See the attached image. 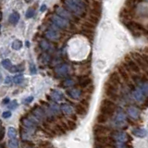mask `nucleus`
Instances as JSON below:
<instances>
[{
  "mask_svg": "<svg viewBox=\"0 0 148 148\" xmlns=\"http://www.w3.org/2000/svg\"><path fill=\"white\" fill-rule=\"evenodd\" d=\"M78 1H80V2H82V3H84V4H86V5H89V3H90L91 0H78Z\"/></svg>",
  "mask_w": 148,
  "mask_h": 148,
  "instance_id": "2f4dec72",
  "label": "nucleus"
},
{
  "mask_svg": "<svg viewBox=\"0 0 148 148\" xmlns=\"http://www.w3.org/2000/svg\"><path fill=\"white\" fill-rule=\"evenodd\" d=\"M88 7H90V15L100 18L102 13V4L99 0H91Z\"/></svg>",
  "mask_w": 148,
  "mask_h": 148,
  "instance_id": "f03ea898",
  "label": "nucleus"
},
{
  "mask_svg": "<svg viewBox=\"0 0 148 148\" xmlns=\"http://www.w3.org/2000/svg\"><path fill=\"white\" fill-rule=\"evenodd\" d=\"M31 72H32V73H35V72H36V69H35V67H34V64H32V65H31Z\"/></svg>",
  "mask_w": 148,
  "mask_h": 148,
  "instance_id": "7c9ffc66",
  "label": "nucleus"
},
{
  "mask_svg": "<svg viewBox=\"0 0 148 148\" xmlns=\"http://www.w3.org/2000/svg\"><path fill=\"white\" fill-rule=\"evenodd\" d=\"M10 82H11V78L8 76V77L6 78V80H5V83H6V84H9Z\"/></svg>",
  "mask_w": 148,
  "mask_h": 148,
  "instance_id": "c756f323",
  "label": "nucleus"
},
{
  "mask_svg": "<svg viewBox=\"0 0 148 148\" xmlns=\"http://www.w3.org/2000/svg\"><path fill=\"white\" fill-rule=\"evenodd\" d=\"M8 146H9V148H18L17 138L16 139H9Z\"/></svg>",
  "mask_w": 148,
  "mask_h": 148,
  "instance_id": "aec40b11",
  "label": "nucleus"
},
{
  "mask_svg": "<svg viewBox=\"0 0 148 148\" xmlns=\"http://www.w3.org/2000/svg\"><path fill=\"white\" fill-rule=\"evenodd\" d=\"M132 95L134 99L138 102H143L145 100V95H143V92L142 91V89H135L132 92Z\"/></svg>",
  "mask_w": 148,
  "mask_h": 148,
  "instance_id": "9d476101",
  "label": "nucleus"
},
{
  "mask_svg": "<svg viewBox=\"0 0 148 148\" xmlns=\"http://www.w3.org/2000/svg\"><path fill=\"white\" fill-rule=\"evenodd\" d=\"M81 95H82V92L80 90H78V89H74V90L69 91V95H71L72 98H74V99L80 98Z\"/></svg>",
  "mask_w": 148,
  "mask_h": 148,
  "instance_id": "2eb2a0df",
  "label": "nucleus"
},
{
  "mask_svg": "<svg viewBox=\"0 0 148 148\" xmlns=\"http://www.w3.org/2000/svg\"><path fill=\"white\" fill-rule=\"evenodd\" d=\"M51 21H52L53 24H55L58 28H59V29L65 30V29H68V28H69V26H71V21L65 20V18L57 15V14H55V15L51 17Z\"/></svg>",
  "mask_w": 148,
  "mask_h": 148,
  "instance_id": "7ed1b4c3",
  "label": "nucleus"
},
{
  "mask_svg": "<svg viewBox=\"0 0 148 148\" xmlns=\"http://www.w3.org/2000/svg\"><path fill=\"white\" fill-rule=\"evenodd\" d=\"M0 29H1V25H0Z\"/></svg>",
  "mask_w": 148,
  "mask_h": 148,
  "instance_id": "c9c22d12",
  "label": "nucleus"
},
{
  "mask_svg": "<svg viewBox=\"0 0 148 148\" xmlns=\"http://www.w3.org/2000/svg\"><path fill=\"white\" fill-rule=\"evenodd\" d=\"M45 37L49 40L52 41H56L58 40L60 37V34L58 32V31L55 30V29H48L45 32Z\"/></svg>",
  "mask_w": 148,
  "mask_h": 148,
  "instance_id": "0eeeda50",
  "label": "nucleus"
},
{
  "mask_svg": "<svg viewBox=\"0 0 148 148\" xmlns=\"http://www.w3.org/2000/svg\"><path fill=\"white\" fill-rule=\"evenodd\" d=\"M116 148H129L125 143H116Z\"/></svg>",
  "mask_w": 148,
  "mask_h": 148,
  "instance_id": "393cba45",
  "label": "nucleus"
},
{
  "mask_svg": "<svg viewBox=\"0 0 148 148\" xmlns=\"http://www.w3.org/2000/svg\"><path fill=\"white\" fill-rule=\"evenodd\" d=\"M114 123L116 126H118V127H122L126 124V115H125V113L122 110L119 111L117 115H116Z\"/></svg>",
  "mask_w": 148,
  "mask_h": 148,
  "instance_id": "39448f33",
  "label": "nucleus"
},
{
  "mask_svg": "<svg viewBox=\"0 0 148 148\" xmlns=\"http://www.w3.org/2000/svg\"><path fill=\"white\" fill-rule=\"evenodd\" d=\"M10 116H11L10 111H5V112L2 114V117H3L4 119H8V118H10Z\"/></svg>",
  "mask_w": 148,
  "mask_h": 148,
  "instance_id": "a878e982",
  "label": "nucleus"
},
{
  "mask_svg": "<svg viewBox=\"0 0 148 148\" xmlns=\"http://www.w3.org/2000/svg\"><path fill=\"white\" fill-rule=\"evenodd\" d=\"M40 45H41V47L43 48L44 50H48V49H49V46H50L47 42L45 41V40H43V41L41 42V43H40Z\"/></svg>",
  "mask_w": 148,
  "mask_h": 148,
  "instance_id": "4be33fe9",
  "label": "nucleus"
},
{
  "mask_svg": "<svg viewBox=\"0 0 148 148\" xmlns=\"http://www.w3.org/2000/svg\"><path fill=\"white\" fill-rule=\"evenodd\" d=\"M16 106H17V102L16 101H14V102H12V103L10 104V105H9V108H16Z\"/></svg>",
  "mask_w": 148,
  "mask_h": 148,
  "instance_id": "c85d7f7f",
  "label": "nucleus"
},
{
  "mask_svg": "<svg viewBox=\"0 0 148 148\" xmlns=\"http://www.w3.org/2000/svg\"><path fill=\"white\" fill-rule=\"evenodd\" d=\"M55 71L59 76L66 75V74H68V72L69 71V67L68 66V65H66V64H62V65H60V66L56 68Z\"/></svg>",
  "mask_w": 148,
  "mask_h": 148,
  "instance_id": "6e6552de",
  "label": "nucleus"
},
{
  "mask_svg": "<svg viewBox=\"0 0 148 148\" xmlns=\"http://www.w3.org/2000/svg\"><path fill=\"white\" fill-rule=\"evenodd\" d=\"M128 114L131 116L132 119H137L140 115L138 108H136L135 106H131V108H128Z\"/></svg>",
  "mask_w": 148,
  "mask_h": 148,
  "instance_id": "ddd939ff",
  "label": "nucleus"
},
{
  "mask_svg": "<svg viewBox=\"0 0 148 148\" xmlns=\"http://www.w3.org/2000/svg\"><path fill=\"white\" fill-rule=\"evenodd\" d=\"M64 83H65V86H71V85L74 84V83H73V81H71V80H68V81L65 82Z\"/></svg>",
  "mask_w": 148,
  "mask_h": 148,
  "instance_id": "bb28decb",
  "label": "nucleus"
},
{
  "mask_svg": "<svg viewBox=\"0 0 148 148\" xmlns=\"http://www.w3.org/2000/svg\"><path fill=\"white\" fill-rule=\"evenodd\" d=\"M61 109L64 113H66V114H71L73 112V108H72V106H69V105H63L61 106Z\"/></svg>",
  "mask_w": 148,
  "mask_h": 148,
  "instance_id": "f3484780",
  "label": "nucleus"
},
{
  "mask_svg": "<svg viewBox=\"0 0 148 148\" xmlns=\"http://www.w3.org/2000/svg\"><path fill=\"white\" fill-rule=\"evenodd\" d=\"M46 9V6L45 5H43V6H42V8H41V11H45Z\"/></svg>",
  "mask_w": 148,
  "mask_h": 148,
  "instance_id": "473e14b6",
  "label": "nucleus"
},
{
  "mask_svg": "<svg viewBox=\"0 0 148 148\" xmlns=\"http://www.w3.org/2000/svg\"><path fill=\"white\" fill-rule=\"evenodd\" d=\"M34 15H35V10H34V9L32 8H30L26 11V18H28L34 17Z\"/></svg>",
  "mask_w": 148,
  "mask_h": 148,
  "instance_id": "412c9836",
  "label": "nucleus"
},
{
  "mask_svg": "<svg viewBox=\"0 0 148 148\" xmlns=\"http://www.w3.org/2000/svg\"><path fill=\"white\" fill-rule=\"evenodd\" d=\"M132 134L134 136H136L138 138H143L146 136V131L145 129H140V128H136V129H133L132 131Z\"/></svg>",
  "mask_w": 148,
  "mask_h": 148,
  "instance_id": "9b49d317",
  "label": "nucleus"
},
{
  "mask_svg": "<svg viewBox=\"0 0 148 148\" xmlns=\"http://www.w3.org/2000/svg\"><path fill=\"white\" fill-rule=\"evenodd\" d=\"M34 100V97L32 96H30V97H27V99H25L24 100V103H26V104H28V103H31V102Z\"/></svg>",
  "mask_w": 148,
  "mask_h": 148,
  "instance_id": "cd10ccee",
  "label": "nucleus"
},
{
  "mask_svg": "<svg viewBox=\"0 0 148 148\" xmlns=\"http://www.w3.org/2000/svg\"><path fill=\"white\" fill-rule=\"evenodd\" d=\"M2 66L5 68V69H8V71H10V69H12V63L11 61L9 59H4L3 61H2Z\"/></svg>",
  "mask_w": 148,
  "mask_h": 148,
  "instance_id": "a211bd4d",
  "label": "nucleus"
},
{
  "mask_svg": "<svg viewBox=\"0 0 148 148\" xmlns=\"http://www.w3.org/2000/svg\"><path fill=\"white\" fill-rule=\"evenodd\" d=\"M112 137L117 143H126L129 140L128 134L124 132H119V131L114 132L112 133Z\"/></svg>",
  "mask_w": 148,
  "mask_h": 148,
  "instance_id": "423d86ee",
  "label": "nucleus"
},
{
  "mask_svg": "<svg viewBox=\"0 0 148 148\" xmlns=\"http://www.w3.org/2000/svg\"><path fill=\"white\" fill-rule=\"evenodd\" d=\"M22 47V42L20 40H15L12 43V48L14 50H20Z\"/></svg>",
  "mask_w": 148,
  "mask_h": 148,
  "instance_id": "6ab92c4d",
  "label": "nucleus"
},
{
  "mask_svg": "<svg viewBox=\"0 0 148 148\" xmlns=\"http://www.w3.org/2000/svg\"><path fill=\"white\" fill-rule=\"evenodd\" d=\"M0 18H1V14H0Z\"/></svg>",
  "mask_w": 148,
  "mask_h": 148,
  "instance_id": "f704fd0d",
  "label": "nucleus"
},
{
  "mask_svg": "<svg viewBox=\"0 0 148 148\" xmlns=\"http://www.w3.org/2000/svg\"><path fill=\"white\" fill-rule=\"evenodd\" d=\"M20 14L17 11H14L10 14V16H9V22H10V24L12 25H16L17 23L20 21Z\"/></svg>",
  "mask_w": 148,
  "mask_h": 148,
  "instance_id": "f8f14e48",
  "label": "nucleus"
},
{
  "mask_svg": "<svg viewBox=\"0 0 148 148\" xmlns=\"http://www.w3.org/2000/svg\"><path fill=\"white\" fill-rule=\"evenodd\" d=\"M8 138L9 139H16L17 138V132L13 127H9L8 128Z\"/></svg>",
  "mask_w": 148,
  "mask_h": 148,
  "instance_id": "dca6fc26",
  "label": "nucleus"
},
{
  "mask_svg": "<svg viewBox=\"0 0 148 148\" xmlns=\"http://www.w3.org/2000/svg\"><path fill=\"white\" fill-rule=\"evenodd\" d=\"M142 91L148 96V83H145L142 85Z\"/></svg>",
  "mask_w": 148,
  "mask_h": 148,
  "instance_id": "b1692460",
  "label": "nucleus"
},
{
  "mask_svg": "<svg viewBox=\"0 0 148 148\" xmlns=\"http://www.w3.org/2000/svg\"><path fill=\"white\" fill-rule=\"evenodd\" d=\"M56 12H57V15L60 16L61 18H65V20H67L69 21H75V18H77L71 12H69L67 8H64L61 7H58L57 9H56Z\"/></svg>",
  "mask_w": 148,
  "mask_h": 148,
  "instance_id": "20e7f679",
  "label": "nucleus"
},
{
  "mask_svg": "<svg viewBox=\"0 0 148 148\" xmlns=\"http://www.w3.org/2000/svg\"><path fill=\"white\" fill-rule=\"evenodd\" d=\"M22 80H23V76L21 75V74H20V75L15 76V77H14V79H13L14 82L17 83V84H18V83H21V82H22Z\"/></svg>",
  "mask_w": 148,
  "mask_h": 148,
  "instance_id": "5701e85b",
  "label": "nucleus"
},
{
  "mask_svg": "<svg viewBox=\"0 0 148 148\" xmlns=\"http://www.w3.org/2000/svg\"><path fill=\"white\" fill-rule=\"evenodd\" d=\"M65 7L75 17H84L86 14V8L88 5L82 3L78 0H65Z\"/></svg>",
  "mask_w": 148,
  "mask_h": 148,
  "instance_id": "f257e3e1",
  "label": "nucleus"
},
{
  "mask_svg": "<svg viewBox=\"0 0 148 148\" xmlns=\"http://www.w3.org/2000/svg\"><path fill=\"white\" fill-rule=\"evenodd\" d=\"M51 96H52V98L56 101H61L63 99V95L61 92H59L58 90H55L52 92V94H51Z\"/></svg>",
  "mask_w": 148,
  "mask_h": 148,
  "instance_id": "4468645a",
  "label": "nucleus"
},
{
  "mask_svg": "<svg viewBox=\"0 0 148 148\" xmlns=\"http://www.w3.org/2000/svg\"><path fill=\"white\" fill-rule=\"evenodd\" d=\"M104 104H106V106L105 105H102V110H103L106 114L112 113L113 111L115 110V105L111 103V102H109V101H105Z\"/></svg>",
  "mask_w": 148,
  "mask_h": 148,
  "instance_id": "1a4fd4ad",
  "label": "nucleus"
},
{
  "mask_svg": "<svg viewBox=\"0 0 148 148\" xmlns=\"http://www.w3.org/2000/svg\"><path fill=\"white\" fill-rule=\"evenodd\" d=\"M0 80H1V74H0Z\"/></svg>",
  "mask_w": 148,
  "mask_h": 148,
  "instance_id": "72a5a7b5",
  "label": "nucleus"
}]
</instances>
